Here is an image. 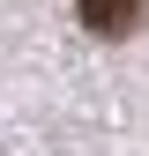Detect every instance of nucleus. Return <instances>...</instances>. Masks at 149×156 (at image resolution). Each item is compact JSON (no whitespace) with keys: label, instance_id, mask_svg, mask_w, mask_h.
<instances>
[{"label":"nucleus","instance_id":"f257e3e1","mask_svg":"<svg viewBox=\"0 0 149 156\" xmlns=\"http://www.w3.org/2000/svg\"><path fill=\"white\" fill-rule=\"evenodd\" d=\"M82 8V30H97V37H127L149 15V0H74Z\"/></svg>","mask_w":149,"mask_h":156}]
</instances>
